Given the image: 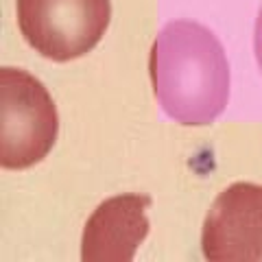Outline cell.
I'll return each mask as SVG.
<instances>
[{"mask_svg":"<svg viewBox=\"0 0 262 262\" xmlns=\"http://www.w3.org/2000/svg\"><path fill=\"white\" fill-rule=\"evenodd\" d=\"M153 94L168 118L201 127L214 122L229 101V63L219 37L192 20H173L151 46Z\"/></svg>","mask_w":262,"mask_h":262,"instance_id":"6da1fadb","label":"cell"},{"mask_svg":"<svg viewBox=\"0 0 262 262\" xmlns=\"http://www.w3.org/2000/svg\"><path fill=\"white\" fill-rule=\"evenodd\" d=\"M59 116L48 90L22 68L0 70V166L24 170L57 142Z\"/></svg>","mask_w":262,"mask_h":262,"instance_id":"7a4b0ae2","label":"cell"},{"mask_svg":"<svg viewBox=\"0 0 262 262\" xmlns=\"http://www.w3.org/2000/svg\"><path fill=\"white\" fill-rule=\"evenodd\" d=\"M15 11L27 44L53 61L88 55L112 20L110 0H15Z\"/></svg>","mask_w":262,"mask_h":262,"instance_id":"3957f363","label":"cell"},{"mask_svg":"<svg viewBox=\"0 0 262 262\" xmlns=\"http://www.w3.org/2000/svg\"><path fill=\"white\" fill-rule=\"evenodd\" d=\"M203 256L212 262H262V186H227L210 206L201 229Z\"/></svg>","mask_w":262,"mask_h":262,"instance_id":"277c9868","label":"cell"},{"mask_svg":"<svg viewBox=\"0 0 262 262\" xmlns=\"http://www.w3.org/2000/svg\"><path fill=\"white\" fill-rule=\"evenodd\" d=\"M151 196L118 194L103 201L88 219L81 236L83 262H129L149 234Z\"/></svg>","mask_w":262,"mask_h":262,"instance_id":"5b68a950","label":"cell"},{"mask_svg":"<svg viewBox=\"0 0 262 262\" xmlns=\"http://www.w3.org/2000/svg\"><path fill=\"white\" fill-rule=\"evenodd\" d=\"M253 53H256L258 68L262 72V7H260V11H258L256 27H253Z\"/></svg>","mask_w":262,"mask_h":262,"instance_id":"8992f818","label":"cell"}]
</instances>
